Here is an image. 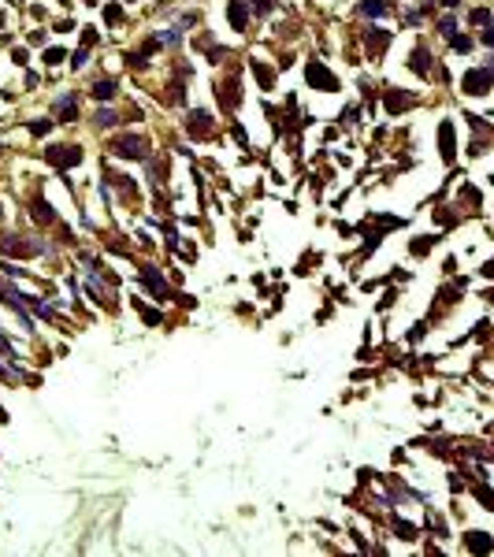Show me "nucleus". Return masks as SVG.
<instances>
[{"label": "nucleus", "instance_id": "nucleus-6", "mask_svg": "<svg viewBox=\"0 0 494 557\" xmlns=\"http://www.w3.org/2000/svg\"><path fill=\"white\" fill-rule=\"evenodd\" d=\"M189 130H193V134H205L208 130V112H193V116H189Z\"/></svg>", "mask_w": 494, "mask_h": 557}, {"label": "nucleus", "instance_id": "nucleus-1", "mask_svg": "<svg viewBox=\"0 0 494 557\" xmlns=\"http://www.w3.org/2000/svg\"><path fill=\"white\" fill-rule=\"evenodd\" d=\"M112 153H119V156H127V160H138V156H145V141L141 138H119L116 145H112Z\"/></svg>", "mask_w": 494, "mask_h": 557}, {"label": "nucleus", "instance_id": "nucleus-7", "mask_svg": "<svg viewBox=\"0 0 494 557\" xmlns=\"http://www.w3.org/2000/svg\"><path fill=\"white\" fill-rule=\"evenodd\" d=\"M112 93H116V82H112V78H108V82H97V86H93V97H97V100L112 97Z\"/></svg>", "mask_w": 494, "mask_h": 557}, {"label": "nucleus", "instance_id": "nucleus-11", "mask_svg": "<svg viewBox=\"0 0 494 557\" xmlns=\"http://www.w3.org/2000/svg\"><path fill=\"white\" fill-rule=\"evenodd\" d=\"M368 45H372L375 52H383V49H386V34H372V37H368Z\"/></svg>", "mask_w": 494, "mask_h": 557}, {"label": "nucleus", "instance_id": "nucleus-18", "mask_svg": "<svg viewBox=\"0 0 494 557\" xmlns=\"http://www.w3.org/2000/svg\"><path fill=\"white\" fill-rule=\"evenodd\" d=\"M0 353H8V342H4V338H0Z\"/></svg>", "mask_w": 494, "mask_h": 557}, {"label": "nucleus", "instance_id": "nucleus-12", "mask_svg": "<svg viewBox=\"0 0 494 557\" xmlns=\"http://www.w3.org/2000/svg\"><path fill=\"white\" fill-rule=\"evenodd\" d=\"M97 123H101V127H112V123H116V112L101 108V112H97Z\"/></svg>", "mask_w": 494, "mask_h": 557}, {"label": "nucleus", "instance_id": "nucleus-17", "mask_svg": "<svg viewBox=\"0 0 494 557\" xmlns=\"http://www.w3.org/2000/svg\"><path fill=\"white\" fill-rule=\"evenodd\" d=\"M442 4H446V8H457V4H461V0H442Z\"/></svg>", "mask_w": 494, "mask_h": 557}, {"label": "nucleus", "instance_id": "nucleus-8", "mask_svg": "<svg viewBox=\"0 0 494 557\" xmlns=\"http://www.w3.org/2000/svg\"><path fill=\"white\" fill-rule=\"evenodd\" d=\"M231 23H234V30H245V8L242 4H231Z\"/></svg>", "mask_w": 494, "mask_h": 557}, {"label": "nucleus", "instance_id": "nucleus-15", "mask_svg": "<svg viewBox=\"0 0 494 557\" xmlns=\"http://www.w3.org/2000/svg\"><path fill=\"white\" fill-rule=\"evenodd\" d=\"M63 60V49H49L45 52V63H60Z\"/></svg>", "mask_w": 494, "mask_h": 557}, {"label": "nucleus", "instance_id": "nucleus-4", "mask_svg": "<svg viewBox=\"0 0 494 557\" xmlns=\"http://www.w3.org/2000/svg\"><path fill=\"white\" fill-rule=\"evenodd\" d=\"M49 160H52V164H60V167H67V164H78L82 153H78V149H71V145H60V149H49Z\"/></svg>", "mask_w": 494, "mask_h": 557}, {"label": "nucleus", "instance_id": "nucleus-5", "mask_svg": "<svg viewBox=\"0 0 494 557\" xmlns=\"http://www.w3.org/2000/svg\"><path fill=\"white\" fill-rule=\"evenodd\" d=\"M468 546H472L476 553H487V550H490V535H487V531H472V535H468Z\"/></svg>", "mask_w": 494, "mask_h": 557}, {"label": "nucleus", "instance_id": "nucleus-13", "mask_svg": "<svg viewBox=\"0 0 494 557\" xmlns=\"http://www.w3.org/2000/svg\"><path fill=\"white\" fill-rule=\"evenodd\" d=\"M398 539H416V527L413 524H398Z\"/></svg>", "mask_w": 494, "mask_h": 557}, {"label": "nucleus", "instance_id": "nucleus-3", "mask_svg": "<svg viewBox=\"0 0 494 557\" xmlns=\"http://www.w3.org/2000/svg\"><path fill=\"white\" fill-rule=\"evenodd\" d=\"M309 82H312V86H324L327 93H331V89H338L335 74H331V71L324 67V63H309Z\"/></svg>", "mask_w": 494, "mask_h": 557}, {"label": "nucleus", "instance_id": "nucleus-14", "mask_svg": "<svg viewBox=\"0 0 494 557\" xmlns=\"http://www.w3.org/2000/svg\"><path fill=\"white\" fill-rule=\"evenodd\" d=\"M439 30H442V37H453V34H457V26H453V19H442Z\"/></svg>", "mask_w": 494, "mask_h": 557}, {"label": "nucleus", "instance_id": "nucleus-2", "mask_svg": "<svg viewBox=\"0 0 494 557\" xmlns=\"http://www.w3.org/2000/svg\"><path fill=\"white\" fill-rule=\"evenodd\" d=\"M487 89H490V71L487 67L464 74V93H476V97H479V93H487Z\"/></svg>", "mask_w": 494, "mask_h": 557}, {"label": "nucleus", "instance_id": "nucleus-16", "mask_svg": "<svg viewBox=\"0 0 494 557\" xmlns=\"http://www.w3.org/2000/svg\"><path fill=\"white\" fill-rule=\"evenodd\" d=\"M386 104H390V112H398V108L405 104V97H402V93H390V100H386Z\"/></svg>", "mask_w": 494, "mask_h": 557}, {"label": "nucleus", "instance_id": "nucleus-9", "mask_svg": "<svg viewBox=\"0 0 494 557\" xmlns=\"http://www.w3.org/2000/svg\"><path fill=\"white\" fill-rule=\"evenodd\" d=\"M442 156H446V160L453 156V130H450V127H442Z\"/></svg>", "mask_w": 494, "mask_h": 557}, {"label": "nucleus", "instance_id": "nucleus-10", "mask_svg": "<svg viewBox=\"0 0 494 557\" xmlns=\"http://www.w3.org/2000/svg\"><path fill=\"white\" fill-rule=\"evenodd\" d=\"M364 15H386V4H383V0H368V4H364Z\"/></svg>", "mask_w": 494, "mask_h": 557}]
</instances>
